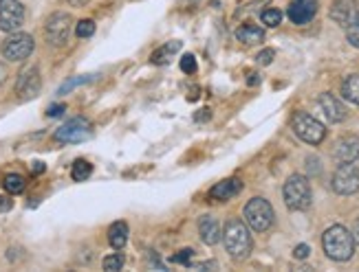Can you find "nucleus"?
Instances as JSON below:
<instances>
[{"mask_svg": "<svg viewBox=\"0 0 359 272\" xmlns=\"http://www.w3.org/2000/svg\"><path fill=\"white\" fill-rule=\"evenodd\" d=\"M273 209L271 204L264 198H252L245 206V222L252 227V231L256 233H264L271 229L273 224Z\"/></svg>", "mask_w": 359, "mask_h": 272, "instance_id": "obj_4", "label": "nucleus"}, {"mask_svg": "<svg viewBox=\"0 0 359 272\" xmlns=\"http://www.w3.org/2000/svg\"><path fill=\"white\" fill-rule=\"evenodd\" d=\"M93 79H95V75H82V77H73V79H69L67 84H62V86H60L57 94H67V92H71V90H73V88H77V86H84V84L93 82Z\"/></svg>", "mask_w": 359, "mask_h": 272, "instance_id": "obj_24", "label": "nucleus"}, {"mask_svg": "<svg viewBox=\"0 0 359 272\" xmlns=\"http://www.w3.org/2000/svg\"><path fill=\"white\" fill-rule=\"evenodd\" d=\"M34 38L29 34H11L5 42H3V55L9 62H22L27 59L31 53H34Z\"/></svg>", "mask_w": 359, "mask_h": 272, "instance_id": "obj_8", "label": "nucleus"}, {"mask_svg": "<svg viewBox=\"0 0 359 272\" xmlns=\"http://www.w3.org/2000/svg\"><path fill=\"white\" fill-rule=\"evenodd\" d=\"M3 185H5V189L9 191V194H22L27 182H25V178H22L20 173H7Z\"/></svg>", "mask_w": 359, "mask_h": 272, "instance_id": "obj_22", "label": "nucleus"}, {"mask_svg": "<svg viewBox=\"0 0 359 272\" xmlns=\"http://www.w3.org/2000/svg\"><path fill=\"white\" fill-rule=\"evenodd\" d=\"M322 246H324V252L329 255L331 259L335 262H348L355 252V239H353V233L344 227H335L326 229V233L322 235Z\"/></svg>", "mask_w": 359, "mask_h": 272, "instance_id": "obj_2", "label": "nucleus"}, {"mask_svg": "<svg viewBox=\"0 0 359 272\" xmlns=\"http://www.w3.org/2000/svg\"><path fill=\"white\" fill-rule=\"evenodd\" d=\"M341 94L355 106H359V75H348L341 84Z\"/></svg>", "mask_w": 359, "mask_h": 272, "instance_id": "obj_20", "label": "nucleus"}, {"mask_svg": "<svg viewBox=\"0 0 359 272\" xmlns=\"http://www.w3.org/2000/svg\"><path fill=\"white\" fill-rule=\"evenodd\" d=\"M223 244H225V250L229 252V257L241 262V259L249 257V252L254 248V239L249 235V229L245 227V222L229 220L223 231Z\"/></svg>", "mask_w": 359, "mask_h": 272, "instance_id": "obj_1", "label": "nucleus"}, {"mask_svg": "<svg viewBox=\"0 0 359 272\" xmlns=\"http://www.w3.org/2000/svg\"><path fill=\"white\" fill-rule=\"evenodd\" d=\"M34 171L36 173H42L44 171V163H34Z\"/></svg>", "mask_w": 359, "mask_h": 272, "instance_id": "obj_41", "label": "nucleus"}, {"mask_svg": "<svg viewBox=\"0 0 359 272\" xmlns=\"http://www.w3.org/2000/svg\"><path fill=\"white\" fill-rule=\"evenodd\" d=\"M285 202L291 211H306L311 206V200H313V194H311V185L304 176L293 173L289 176V180L285 182Z\"/></svg>", "mask_w": 359, "mask_h": 272, "instance_id": "obj_3", "label": "nucleus"}, {"mask_svg": "<svg viewBox=\"0 0 359 272\" xmlns=\"http://www.w3.org/2000/svg\"><path fill=\"white\" fill-rule=\"evenodd\" d=\"M262 22L267 27H278L280 22H283V13H280L278 9H264L262 11Z\"/></svg>", "mask_w": 359, "mask_h": 272, "instance_id": "obj_26", "label": "nucleus"}, {"mask_svg": "<svg viewBox=\"0 0 359 272\" xmlns=\"http://www.w3.org/2000/svg\"><path fill=\"white\" fill-rule=\"evenodd\" d=\"M333 191L339 196H353L359 191V167L355 163H341L333 173Z\"/></svg>", "mask_w": 359, "mask_h": 272, "instance_id": "obj_7", "label": "nucleus"}, {"mask_svg": "<svg viewBox=\"0 0 359 272\" xmlns=\"http://www.w3.org/2000/svg\"><path fill=\"white\" fill-rule=\"evenodd\" d=\"M273 57H276V51L273 49H264L262 53H258V64H262V66H269V64L273 62Z\"/></svg>", "mask_w": 359, "mask_h": 272, "instance_id": "obj_30", "label": "nucleus"}, {"mask_svg": "<svg viewBox=\"0 0 359 272\" xmlns=\"http://www.w3.org/2000/svg\"><path fill=\"white\" fill-rule=\"evenodd\" d=\"M5 82H7V69H5V64H0V86Z\"/></svg>", "mask_w": 359, "mask_h": 272, "instance_id": "obj_38", "label": "nucleus"}, {"mask_svg": "<svg viewBox=\"0 0 359 272\" xmlns=\"http://www.w3.org/2000/svg\"><path fill=\"white\" fill-rule=\"evenodd\" d=\"M71 15L65 11H57L53 15H49V20L44 24V38L51 46H65L69 42L71 36Z\"/></svg>", "mask_w": 359, "mask_h": 272, "instance_id": "obj_6", "label": "nucleus"}, {"mask_svg": "<svg viewBox=\"0 0 359 272\" xmlns=\"http://www.w3.org/2000/svg\"><path fill=\"white\" fill-rule=\"evenodd\" d=\"M192 255H194V250H181L179 255H175L172 262H175V264H183V266H187V264H190V259H192Z\"/></svg>", "mask_w": 359, "mask_h": 272, "instance_id": "obj_31", "label": "nucleus"}, {"mask_svg": "<svg viewBox=\"0 0 359 272\" xmlns=\"http://www.w3.org/2000/svg\"><path fill=\"white\" fill-rule=\"evenodd\" d=\"M181 49V42H168V44H163L161 49H157L152 53V64H157V66H161V64H165L170 57H172L177 51Z\"/></svg>", "mask_w": 359, "mask_h": 272, "instance_id": "obj_21", "label": "nucleus"}, {"mask_svg": "<svg viewBox=\"0 0 359 272\" xmlns=\"http://www.w3.org/2000/svg\"><path fill=\"white\" fill-rule=\"evenodd\" d=\"M25 22V7L20 0H0V29L18 31Z\"/></svg>", "mask_w": 359, "mask_h": 272, "instance_id": "obj_10", "label": "nucleus"}, {"mask_svg": "<svg viewBox=\"0 0 359 272\" xmlns=\"http://www.w3.org/2000/svg\"><path fill=\"white\" fill-rule=\"evenodd\" d=\"M353 239H355V244H359V220H357L355 229H353Z\"/></svg>", "mask_w": 359, "mask_h": 272, "instance_id": "obj_40", "label": "nucleus"}, {"mask_svg": "<svg viewBox=\"0 0 359 272\" xmlns=\"http://www.w3.org/2000/svg\"><path fill=\"white\" fill-rule=\"evenodd\" d=\"M13 206V202H11V198H7V196H0V213H5V211H9Z\"/></svg>", "mask_w": 359, "mask_h": 272, "instance_id": "obj_34", "label": "nucleus"}, {"mask_svg": "<svg viewBox=\"0 0 359 272\" xmlns=\"http://www.w3.org/2000/svg\"><path fill=\"white\" fill-rule=\"evenodd\" d=\"M333 154L339 163H357L359 161V138L357 136H341L335 143Z\"/></svg>", "mask_w": 359, "mask_h": 272, "instance_id": "obj_14", "label": "nucleus"}, {"mask_svg": "<svg viewBox=\"0 0 359 272\" xmlns=\"http://www.w3.org/2000/svg\"><path fill=\"white\" fill-rule=\"evenodd\" d=\"M241 189H243V182L238 178H229L223 182H216L210 191V198L218 202H227L231 198H236L241 194Z\"/></svg>", "mask_w": 359, "mask_h": 272, "instance_id": "obj_17", "label": "nucleus"}, {"mask_svg": "<svg viewBox=\"0 0 359 272\" xmlns=\"http://www.w3.org/2000/svg\"><path fill=\"white\" fill-rule=\"evenodd\" d=\"M93 34H95V22L93 20H80L75 27V36L77 38H90Z\"/></svg>", "mask_w": 359, "mask_h": 272, "instance_id": "obj_25", "label": "nucleus"}, {"mask_svg": "<svg viewBox=\"0 0 359 272\" xmlns=\"http://www.w3.org/2000/svg\"><path fill=\"white\" fill-rule=\"evenodd\" d=\"M236 38L243 42V44H258L264 40V31L256 24H243L238 31H236Z\"/></svg>", "mask_w": 359, "mask_h": 272, "instance_id": "obj_19", "label": "nucleus"}, {"mask_svg": "<svg viewBox=\"0 0 359 272\" xmlns=\"http://www.w3.org/2000/svg\"><path fill=\"white\" fill-rule=\"evenodd\" d=\"M318 103H320V108H322V112L326 115V119H329L331 123H341L346 119V108H344V103H341L335 94H331V92H322L320 94V99H318Z\"/></svg>", "mask_w": 359, "mask_h": 272, "instance_id": "obj_12", "label": "nucleus"}, {"mask_svg": "<svg viewBox=\"0 0 359 272\" xmlns=\"http://www.w3.org/2000/svg\"><path fill=\"white\" fill-rule=\"evenodd\" d=\"M181 71L187 73V75L196 73V59H194V55H183L181 57Z\"/></svg>", "mask_w": 359, "mask_h": 272, "instance_id": "obj_29", "label": "nucleus"}, {"mask_svg": "<svg viewBox=\"0 0 359 272\" xmlns=\"http://www.w3.org/2000/svg\"><path fill=\"white\" fill-rule=\"evenodd\" d=\"M198 235L208 246H214V244L221 242V237H223L221 224H218V220L212 215H203L198 220Z\"/></svg>", "mask_w": 359, "mask_h": 272, "instance_id": "obj_16", "label": "nucleus"}, {"mask_svg": "<svg viewBox=\"0 0 359 272\" xmlns=\"http://www.w3.org/2000/svg\"><path fill=\"white\" fill-rule=\"evenodd\" d=\"M123 268V255L115 252V255H108V257L104 259V270L113 272V270H121Z\"/></svg>", "mask_w": 359, "mask_h": 272, "instance_id": "obj_27", "label": "nucleus"}, {"mask_svg": "<svg viewBox=\"0 0 359 272\" xmlns=\"http://www.w3.org/2000/svg\"><path fill=\"white\" fill-rule=\"evenodd\" d=\"M306 165H309L311 171H318L320 173V161H318V158H306Z\"/></svg>", "mask_w": 359, "mask_h": 272, "instance_id": "obj_35", "label": "nucleus"}, {"mask_svg": "<svg viewBox=\"0 0 359 272\" xmlns=\"http://www.w3.org/2000/svg\"><path fill=\"white\" fill-rule=\"evenodd\" d=\"M65 110H67L65 103H57V106H51L49 110H46V115H49V117H60V115H65Z\"/></svg>", "mask_w": 359, "mask_h": 272, "instance_id": "obj_33", "label": "nucleus"}, {"mask_svg": "<svg viewBox=\"0 0 359 272\" xmlns=\"http://www.w3.org/2000/svg\"><path fill=\"white\" fill-rule=\"evenodd\" d=\"M346 38L355 49H359V13H357V18L346 27Z\"/></svg>", "mask_w": 359, "mask_h": 272, "instance_id": "obj_28", "label": "nucleus"}, {"mask_svg": "<svg viewBox=\"0 0 359 272\" xmlns=\"http://www.w3.org/2000/svg\"><path fill=\"white\" fill-rule=\"evenodd\" d=\"M293 132L298 134L304 143H309V145H320L326 136V127L318 119L306 115V112H295L293 115Z\"/></svg>", "mask_w": 359, "mask_h": 272, "instance_id": "obj_5", "label": "nucleus"}, {"mask_svg": "<svg viewBox=\"0 0 359 272\" xmlns=\"http://www.w3.org/2000/svg\"><path fill=\"white\" fill-rule=\"evenodd\" d=\"M309 252H311V248H309L306 244H300V246H295L293 257H295V259H306V257H309Z\"/></svg>", "mask_w": 359, "mask_h": 272, "instance_id": "obj_32", "label": "nucleus"}, {"mask_svg": "<svg viewBox=\"0 0 359 272\" xmlns=\"http://www.w3.org/2000/svg\"><path fill=\"white\" fill-rule=\"evenodd\" d=\"M247 77H249V79H247V84H249V86H256V84H260V75H258V73H249Z\"/></svg>", "mask_w": 359, "mask_h": 272, "instance_id": "obj_37", "label": "nucleus"}, {"mask_svg": "<svg viewBox=\"0 0 359 272\" xmlns=\"http://www.w3.org/2000/svg\"><path fill=\"white\" fill-rule=\"evenodd\" d=\"M128 224L126 222H115L111 229H108V244H111L115 250H121L123 246H126L128 242Z\"/></svg>", "mask_w": 359, "mask_h": 272, "instance_id": "obj_18", "label": "nucleus"}, {"mask_svg": "<svg viewBox=\"0 0 359 272\" xmlns=\"http://www.w3.org/2000/svg\"><path fill=\"white\" fill-rule=\"evenodd\" d=\"M69 5H73V7H86L88 0H69Z\"/></svg>", "mask_w": 359, "mask_h": 272, "instance_id": "obj_39", "label": "nucleus"}, {"mask_svg": "<svg viewBox=\"0 0 359 272\" xmlns=\"http://www.w3.org/2000/svg\"><path fill=\"white\" fill-rule=\"evenodd\" d=\"M40 88H42V79H40V71L36 66L25 69L18 77V82H15V94H18V99H22V101L38 97Z\"/></svg>", "mask_w": 359, "mask_h": 272, "instance_id": "obj_11", "label": "nucleus"}, {"mask_svg": "<svg viewBox=\"0 0 359 272\" xmlns=\"http://www.w3.org/2000/svg\"><path fill=\"white\" fill-rule=\"evenodd\" d=\"M90 136H93V125L82 117L71 119L55 130V141L60 143H84Z\"/></svg>", "mask_w": 359, "mask_h": 272, "instance_id": "obj_9", "label": "nucleus"}, {"mask_svg": "<svg viewBox=\"0 0 359 272\" xmlns=\"http://www.w3.org/2000/svg\"><path fill=\"white\" fill-rule=\"evenodd\" d=\"M318 13V0H295L289 7V18L293 24H306L316 18Z\"/></svg>", "mask_w": 359, "mask_h": 272, "instance_id": "obj_13", "label": "nucleus"}, {"mask_svg": "<svg viewBox=\"0 0 359 272\" xmlns=\"http://www.w3.org/2000/svg\"><path fill=\"white\" fill-rule=\"evenodd\" d=\"M357 5L355 0H335L331 7V18L339 24V27H348L355 18H357Z\"/></svg>", "mask_w": 359, "mask_h": 272, "instance_id": "obj_15", "label": "nucleus"}, {"mask_svg": "<svg viewBox=\"0 0 359 272\" xmlns=\"http://www.w3.org/2000/svg\"><path fill=\"white\" fill-rule=\"evenodd\" d=\"M210 117H212V115H210V110H208V108H205V110H198V115H196V117H194V119H196V121H198V123H201V121H208V119H210Z\"/></svg>", "mask_w": 359, "mask_h": 272, "instance_id": "obj_36", "label": "nucleus"}, {"mask_svg": "<svg viewBox=\"0 0 359 272\" xmlns=\"http://www.w3.org/2000/svg\"><path fill=\"white\" fill-rule=\"evenodd\" d=\"M93 173V165L86 163V161H75L73 163V169H71V176L75 182H84L88 176Z\"/></svg>", "mask_w": 359, "mask_h": 272, "instance_id": "obj_23", "label": "nucleus"}]
</instances>
